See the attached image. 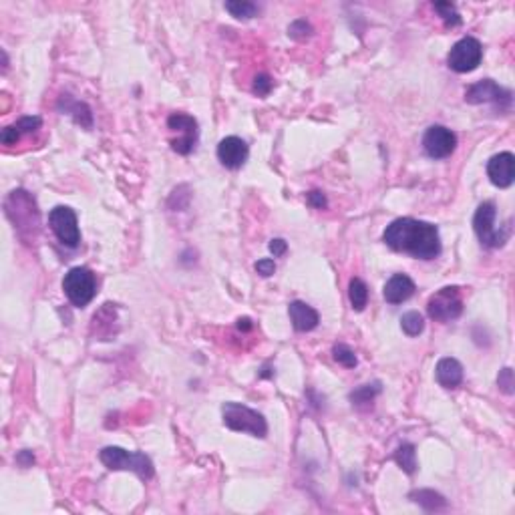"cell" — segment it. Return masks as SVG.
I'll return each mask as SVG.
<instances>
[{
    "mask_svg": "<svg viewBox=\"0 0 515 515\" xmlns=\"http://www.w3.org/2000/svg\"><path fill=\"white\" fill-rule=\"evenodd\" d=\"M394 461H397V465L404 471V473H409V475H413L414 471H417V451L411 443H403L401 447L394 451Z\"/></svg>",
    "mask_w": 515,
    "mask_h": 515,
    "instance_id": "7402d4cb",
    "label": "cell"
},
{
    "mask_svg": "<svg viewBox=\"0 0 515 515\" xmlns=\"http://www.w3.org/2000/svg\"><path fill=\"white\" fill-rule=\"evenodd\" d=\"M332 357L338 364H342L345 369H355L357 364H359V360H357V355H355V350L347 345H342V342H338L332 347Z\"/></svg>",
    "mask_w": 515,
    "mask_h": 515,
    "instance_id": "d4e9b609",
    "label": "cell"
},
{
    "mask_svg": "<svg viewBox=\"0 0 515 515\" xmlns=\"http://www.w3.org/2000/svg\"><path fill=\"white\" fill-rule=\"evenodd\" d=\"M254 268H256V272L260 274V276L270 278V276L276 272V264H274V260H270V258H262V260H258Z\"/></svg>",
    "mask_w": 515,
    "mask_h": 515,
    "instance_id": "4dcf8cb0",
    "label": "cell"
},
{
    "mask_svg": "<svg viewBox=\"0 0 515 515\" xmlns=\"http://www.w3.org/2000/svg\"><path fill=\"white\" fill-rule=\"evenodd\" d=\"M41 125H43V119L39 115H26V117H21L16 123H12V127L19 133V137H23V133H33L36 129H41Z\"/></svg>",
    "mask_w": 515,
    "mask_h": 515,
    "instance_id": "4316f807",
    "label": "cell"
},
{
    "mask_svg": "<svg viewBox=\"0 0 515 515\" xmlns=\"http://www.w3.org/2000/svg\"><path fill=\"white\" fill-rule=\"evenodd\" d=\"M225 11L230 12L232 16H235V19L248 21V19L258 16L260 9H258V4L248 2V0H230V2H225Z\"/></svg>",
    "mask_w": 515,
    "mask_h": 515,
    "instance_id": "603a6c76",
    "label": "cell"
},
{
    "mask_svg": "<svg viewBox=\"0 0 515 515\" xmlns=\"http://www.w3.org/2000/svg\"><path fill=\"white\" fill-rule=\"evenodd\" d=\"M272 87H274V81L270 78V75L262 73V75H258L256 81H254V87H252V91L256 93L258 97H268Z\"/></svg>",
    "mask_w": 515,
    "mask_h": 515,
    "instance_id": "f1b7e54d",
    "label": "cell"
},
{
    "mask_svg": "<svg viewBox=\"0 0 515 515\" xmlns=\"http://www.w3.org/2000/svg\"><path fill=\"white\" fill-rule=\"evenodd\" d=\"M497 387H499V391L505 392V394H514V370L509 369V367L499 370V374H497Z\"/></svg>",
    "mask_w": 515,
    "mask_h": 515,
    "instance_id": "83f0119b",
    "label": "cell"
},
{
    "mask_svg": "<svg viewBox=\"0 0 515 515\" xmlns=\"http://www.w3.org/2000/svg\"><path fill=\"white\" fill-rule=\"evenodd\" d=\"M414 294V282L407 274H394L384 284L382 296L389 304H401Z\"/></svg>",
    "mask_w": 515,
    "mask_h": 515,
    "instance_id": "2e32d148",
    "label": "cell"
},
{
    "mask_svg": "<svg viewBox=\"0 0 515 515\" xmlns=\"http://www.w3.org/2000/svg\"><path fill=\"white\" fill-rule=\"evenodd\" d=\"M401 328L407 336H419L425 330V320H423V314L411 310V312L403 314L401 318Z\"/></svg>",
    "mask_w": 515,
    "mask_h": 515,
    "instance_id": "cb8c5ba5",
    "label": "cell"
},
{
    "mask_svg": "<svg viewBox=\"0 0 515 515\" xmlns=\"http://www.w3.org/2000/svg\"><path fill=\"white\" fill-rule=\"evenodd\" d=\"M168 127L169 131L181 135L178 139H171V149L180 155H190L195 149L198 135H200L198 121L188 113H171L168 119Z\"/></svg>",
    "mask_w": 515,
    "mask_h": 515,
    "instance_id": "9c48e42d",
    "label": "cell"
},
{
    "mask_svg": "<svg viewBox=\"0 0 515 515\" xmlns=\"http://www.w3.org/2000/svg\"><path fill=\"white\" fill-rule=\"evenodd\" d=\"M238 328L250 330V328H252V320H250V318H238Z\"/></svg>",
    "mask_w": 515,
    "mask_h": 515,
    "instance_id": "e575fe53",
    "label": "cell"
},
{
    "mask_svg": "<svg viewBox=\"0 0 515 515\" xmlns=\"http://www.w3.org/2000/svg\"><path fill=\"white\" fill-rule=\"evenodd\" d=\"M288 314H290L292 326L298 330V332H310L314 330L318 322H320V316L314 310L310 304L302 302V300H294L288 306Z\"/></svg>",
    "mask_w": 515,
    "mask_h": 515,
    "instance_id": "9a60e30c",
    "label": "cell"
},
{
    "mask_svg": "<svg viewBox=\"0 0 515 515\" xmlns=\"http://www.w3.org/2000/svg\"><path fill=\"white\" fill-rule=\"evenodd\" d=\"M4 210L9 220L14 225L16 234L23 238L24 242H31L36 238L41 230V212L36 208L34 198L26 190H14L4 202Z\"/></svg>",
    "mask_w": 515,
    "mask_h": 515,
    "instance_id": "7a4b0ae2",
    "label": "cell"
},
{
    "mask_svg": "<svg viewBox=\"0 0 515 515\" xmlns=\"http://www.w3.org/2000/svg\"><path fill=\"white\" fill-rule=\"evenodd\" d=\"M433 9L439 12V16L443 19V23L451 26V29L461 24V14L457 12V9H455V4H451V2H435Z\"/></svg>",
    "mask_w": 515,
    "mask_h": 515,
    "instance_id": "484cf974",
    "label": "cell"
},
{
    "mask_svg": "<svg viewBox=\"0 0 515 515\" xmlns=\"http://www.w3.org/2000/svg\"><path fill=\"white\" fill-rule=\"evenodd\" d=\"M348 300L357 312H362L364 306L369 304V286L360 278H352L348 284Z\"/></svg>",
    "mask_w": 515,
    "mask_h": 515,
    "instance_id": "44dd1931",
    "label": "cell"
},
{
    "mask_svg": "<svg viewBox=\"0 0 515 515\" xmlns=\"http://www.w3.org/2000/svg\"><path fill=\"white\" fill-rule=\"evenodd\" d=\"M268 248H270V252H272L274 256L280 258V256H284V254H286V250H288V244H286V242H284L282 238H276V240H272V242H270Z\"/></svg>",
    "mask_w": 515,
    "mask_h": 515,
    "instance_id": "d6a6232c",
    "label": "cell"
},
{
    "mask_svg": "<svg viewBox=\"0 0 515 515\" xmlns=\"http://www.w3.org/2000/svg\"><path fill=\"white\" fill-rule=\"evenodd\" d=\"M58 109L63 113H67L73 117V121L78 123L85 129H93V111L87 103H81L77 99H73L71 95H63L58 99Z\"/></svg>",
    "mask_w": 515,
    "mask_h": 515,
    "instance_id": "ac0fdd59",
    "label": "cell"
},
{
    "mask_svg": "<svg viewBox=\"0 0 515 515\" xmlns=\"http://www.w3.org/2000/svg\"><path fill=\"white\" fill-rule=\"evenodd\" d=\"M63 290L68 302L77 308H85L97 294V278L89 268L75 266L65 274L63 278Z\"/></svg>",
    "mask_w": 515,
    "mask_h": 515,
    "instance_id": "5b68a950",
    "label": "cell"
},
{
    "mask_svg": "<svg viewBox=\"0 0 515 515\" xmlns=\"http://www.w3.org/2000/svg\"><path fill=\"white\" fill-rule=\"evenodd\" d=\"M463 312V298L457 286H445L435 292L427 302V314L435 322H451L457 320Z\"/></svg>",
    "mask_w": 515,
    "mask_h": 515,
    "instance_id": "52a82bcc",
    "label": "cell"
},
{
    "mask_svg": "<svg viewBox=\"0 0 515 515\" xmlns=\"http://www.w3.org/2000/svg\"><path fill=\"white\" fill-rule=\"evenodd\" d=\"M222 419L224 425L238 433H250L252 437H266L268 433V423L264 414L258 413L242 403H225L222 407Z\"/></svg>",
    "mask_w": 515,
    "mask_h": 515,
    "instance_id": "3957f363",
    "label": "cell"
},
{
    "mask_svg": "<svg viewBox=\"0 0 515 515\" xmlns=\"http://www.w3.org/2000/svg\"><path fill=\"white\" fill-rule=\"evenodd\" d=\"M457 147V135L443 125H433L427 129L423 137V149L429 157L433 159H445Z\"/></svg>",
    "mask_w": 515,
    "mask_h": 515,
    "instance_id": "8fae6325",
    "label": "cell"
},
{
    "mask_svg": "<svg viewBox=\"0 0 515 515\" xmlns=\"http://www.w3.org/2000/svg\"><path fill=\"white\" fill-rule=\"evenodd\" d=\"M483 46L475 36H463L451 46L447 55L449 68L455 73H471L481 65Z\"/></svg>",
    "mask_w": 515,
    "mask_h": 515,
    "instance_id": "ba28073f",
    "label": "cell"
},
{
    "mask_svg": "<svg viewBox=\"0 0 515 515\" xmlns=\"http://www.w3.org/2000/svg\"><path fill=\"white\" fill-rule=\"evenodd\" d=\"M49 225L58 238V242L67 248H77L81 244V230H78L77 213L67 205H56L49 213Z\"/></svg>",
    "mask_w": 515,
    "mask_h": 515,
    "instance_id": "30bf717a",
    "label": "cell"
},
{
    "mask_svg": "<svg viewBox=\"0 0 515 515\" xmlns=\"http://www.w3.org/2000/svg\"><path fill=\"white\" fill-rule=\"evenodd\" d=\"M306 202H308V205L314 208V210H322V208L328 205V202H326V198L322 191H310V193H308V198H306Z\"/></svg>",
    "mask_w": 515,
    "mask_h": 515,
    "instance_id": "1f68e13d",
    "label": "cell"
},
{
    "mask_svg": "<svg viewBox=\"0 0 515 515\" xmlns=\"http://www.w3.org/2000/svg\"><path fill=\"white\" fill-rule=\"evenodd\" d=\"M487 178L495 188L505 190L515 180V157L511 151H501L487 161Z\"/></svg>",
    "mask_w": 515,
    "mask_h": 515,
    "instance_id": "4fadbf2b",
    "label": "cell"
},
{
    "mask_svg": "<svg viewBox=\"0 0 515 515\" xmlns=\"http://www.w3.org/2000/svg\"><path fill=\"white\" fill-rule=\"evenodd\" d=\"M272 374H274V372H272V370H270L268 364H266V367H264V369H262V372H260V377H262V379H270V377H272Z\"/></svg>",
    "mask_w": 515,
    "mask_h": 515,
    "instance_id": "d590c367",
    "label": "cell"
},
{
    "mask_svg": "<svg viewBox=\"0 0 515 515\" xmlns=\"http://www.w3.org/2000/svg\"><path fill=\"white\" fill-rule=\"evenodd\" d=\"M382 242L394 252L419 260H435L441 254V238L435 224L414 218H397L382 232Z\"/></svg>",
    "mask_w": 515,
    "mask_h": 515,
    "instance_id": "6da1fadb",
    "label": "cell"
},
{
    "mask_svg": "<svg viewBox=\"0 0 515 515\" xmlns=\"http://www.w3.org/2000/svg\"><path fill=\"white\" fill-rule=\"evenodd\" d=\"M16 461H19L21 467H31L34 463V455L31 451H21V453L16 455Z\"/></svg>",
    "mask_w": 515,
    "mask_h": 515,
    "instance_id": "836d02e7",
    "label": "cell"
},
{
    "mask_svg": "<svg viewBox=\"0 0 515 515\" xmlns=\"http://www.w3.org/2000/svg\"><path fill=\"white\" fill-rule=\"evenodd\" d=\"M101 463L111 471H133L135 475H139L141 479H151L153 477V461L147 457L146 453L139 451H125L121 447H105L99 453Z\"/></svg>",
    "mask_w": 515,
    "mask_h": 515,
    "instance_id": "277c9868",
    "label": "cell"
},
{
    "mask_svg": "<svg viewBox=\"0 0 515 515\" xmlns=\"http://www.w3.org/2000/svg\"><path fill=\"white\" fill-rule=\"evenodd\" d=\"M382 391V384L379 381L377 382H369V384H362L359 389H355V391L348 394V399H350V403L355 404V407H367L374 401V397L377 394H381Z\"/></svg>",
    "mask_w": 515,
    "mask_h": 515,
    "instance_id": "ffe728a7",
    "label": "cell"
},
{
    "mask_svg": "<svg viewBox=\"0 0 515 515\" xmlns=\"http://www.w3.org/2000/svg\"><path fill=\"white\" fill-rule=\"evenodd\" d=\"M495 215L497 212L493 202H483L473 215V230L479 238L481 246L485 248H501L511 234L509 224L505 225L504 230H495Z\"/></svg>",
    "mask_w": 515,
    "mask_h": 515,
    "instance_id": "8992f818",
    "label": "cell"
},
{
    "mask_svg": "<svg viewBox=\"0 0 515 515\" xmlns=\"http://www.w3.org/2000/svg\"><path fill=\"white\" fill-rule=\"evenodd\" d=\"M310 33H312V26L306 21H294L288 26V34H290L292 39H296V41H302L306 36H310Z\"/></svg>",
    "mask_w": 515,
    "mask_h": 515,
    "instance_id": "f546056e",
    "label": "cell"
},
{
    "mask_svg": "<svg viewBox=\"0 0 515 515\" xmlns=\"http://www.w3.org/2000/svg\"><path fill=\"white\" fill-rule=\"evenodd\" d=\"M465 101L471 105H481V103H493V105H509L511 103V91L499 87L491 78L477 81L465 91Z\"/></svg>",
    "mask_w": 515,
    "mask_h": 515,
    "instance_id": "7c38bea8",
    "label": "cell"
},
{
    "mask_svg": "<svg viewBox=\"0 0 515 515\" xmlns=\"http://www.w3.org/2000/svg\"><path fill=\"white\" fill-rule=\"evenodd\" d=\"M409 497L413 499L414 504H419L423 509H427V511H439V509H443L447 505L445 497L441 493L433 491V489H419V491L411 493Z\"/></svg>",
    "mask_w": 515,
    "mask_h": 515,
    "instance_id": "d6986e66",
    "label": "cell"
},
{
    "mask_svg": "<svg viewBox=\"0 0 515 515\" xmlns=\"http://www.w3.org/2000/svg\"><path fill=\"white\" fill-rule=\"evenodd\" d=\"M435 377H437V382L443 389H457L463 382V367L457 359L445 357L437 362Z\"/></svg>",
    "mask_w": 515,
    "mask_h": 515,
    "instance_id": "e0dca14e",
    "label": "cell"
},
{
    "mask_svg": "<svg viewBox=\"0 0 515 515\" xmlns=\"http://www.w3.org/2000/svg\"><path fill=\"white\" fill-rule=\"evenodd\" d=\"M248 155H250V149L242 137L230 135V137H224L218 146V159L228 169L242 168L248 161Z\"/></svg>",
    "mask_w": 515,
    "mask_h": 515,
    "instance_id": "5bb4252c",
    "label": "cell"
}]
</instances>
